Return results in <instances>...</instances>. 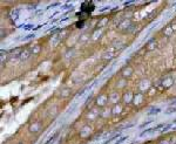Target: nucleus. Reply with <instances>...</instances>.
<instances>
[{
  "label": "nucleus",
  "mask_w": 176,
  "mask_h": 144,
  "mask_svg": "<svg viewBox=\"0 0 176 144\" xmlns=\"http://www.w3.org/2000/svg\"><path fill=\"white\" fill-rule=\"evenodd\" d=\"M41 129H42V124H41V122H34V123L31 125V127H29V131L33 132V134L39 132Z\"/></svg>",
  "instance_id": "f257e3e1"
},
{
  "label": "nucleus",
  "mask_w": 176,
  "mask_h": 144,
  "mask_svg": "<svg viewBox=\"0 0 176 144\" xmlns=\"http://www.w3.org/2000/svg\"><path fill=\"white\" fill-rule=\"evenodd\" d=\"M132 75H133V68L127 67V68H125L122 70V76L123 77H130Z\"/></svg>",
  "instance_id": "f03ea898"
},
{
  "label": "nucleus",
  "mask_w": 176,
  "mask_h": 144,
  "mask_svg": "<svg viewBox=\"0 0 176 144\" xmlns=\"http://www.w3.org/2000/svg\"><path fill=\"white\" fill-rule=\"evenodd\" d=\"M107 101H108L107 95H100V96L98 97V100H96V103H98L99 105H104Z\"/></svg>",
  "instance_id": "7ed1b4c3"
},
{
  "label": "nucleus",
  "mask_w": 176,
  "mask_h": 144,
  "mask_svg": "<svg viewBox=\"0 0 176 144\" xmlns=\"http://www.w3.org/2000/svg\"><path fill=\"white\" fill-rule=\"evenodd\" d=\"M89 134H91V128L85 127V128H83V129H81V131H80V137L86 138V137L89 136Z\"/></svg>",
  "instance_id": "20e7f679"
},
{
  "label": "nucleus",
  "mask_w": 176,
  "mask_h": 144,
  "mask_svg": "<svg viewBox=\"0 0 176 144\" xmlns=\"http://www.w3.org/2000/svg\"><path fill=\"white\" fill-rule=\"evenodd\" d=\"M122 113V105L121 104H115L114 108H113V110H112V114L113 115H119Z\"/></svg>",
  "instance_id": "39448f33"
},
{
  "label": "nucleus",
  "mask_w": 176,
  "mask_h": 144,
  "mask_svg": "<svg viewBox=\"0 0 176 144\" xmlns=\"http://www.w3.org/2000/svg\"><path fill=\"white\" fill-rule=\"evenodd\" d=\"M123 101H125V103H129L130 101H133V94L130 92L125 94V96H123Z\"/></svg>",
  "instance_id": "423d86ee"
},
{
  "label": "nucleus",
  "mask_w": 176,
  "mask_h": 144,
  "mask_svg": "<svg viewBox=\"0 0 176 144\" xmlns=\"http://www.w3.org/2000/svg\"><path fill=\"white\" fill-rule=\"evenodd\" d=\"M109 100H111L112 102H114V103H116V102H117V100H119V95H117V93H116V92H114V93H112V94L109 95Z\"/></svg>",
  "instance_id": "0eeeda50"
},
{
  "label": "nucleus",
  "mask_w": 176,
  "mask_h": 144,
  "mask_svg": "<svg viewBox=\"0 0 176 144\" xmlns=\"http://www.w3.org/2000/svg\"><path fill=\"white\" fill-rule=\"evenodd\" d=\"M31 56V54H29V52L28 50H24V52H21V55H20V59L21 60H26V59H28Z\"/></svg>",
  "instance_id": "6e6552de"
},
{
  "label": "nucleus",
  "mask_w": 176,
  "mask_h": 144,
  "mask_svg": "<svg viewBox=\"0 0 176 144\" xmlns=\"http://www.w3.org/2000/svg\"><path fill=\"white\" fill-rule=\"evenodd\" d=\"M142 98H143V96H142V94H136V96H135V103H141V102H142Z\"/></svg>",
  "instance_id": "1a4fd4ad"
},
{
  "label": "nucleus",
  "mask_w": 176,
  "mask_h": 144,
  "mask_svg": "<svg viewBox=\"0 0 176 144\" xmlns=\"http://www.w3.org/2000/svg\"><path fill=\"white\" fill-rule=\"evenodd\" d=\"M155 47H156V41H154V40H153V41H150V42L148 43L147 49H148V50H151V49H154Z\"/></svg>",
  "instance_id": "9d476101"
},
{
  "label": "nucleus",
  "mask_w": 176,
  "mask_h": 144,
  "mask_svg": "<svg viewBox=\"0 0 176 144\" xmlns=\"http://www.w3.org/2000/svg\"><path fill=\"white\" fill-rule=\"evenodd\" d=\"M161 110L158 109V108H153V109L150 111H148V115H154V114H158Z\"/></svg>",
  "instance_id": "9b49d317"
},
{
  "label": "nucleus",
  "mask_w": 176,
  "mask_h": 144,
  "mask_svg": "<svg viewBox=\"0 0 176 144\" xmlns=\"http://www.w3.org/2000/svg\"><path fill=\"white\" fill-rule=\"evenodd\" d=\"M40 52V46H35L33 49H32V54H38Z\"/></svg>",
  "instance_id": "f8f14e48"
},
{
  "label": "nucleus",
  "mask_w": 176,
  "mask_h": 144,
  "mask_svg": "<svg viewBox=\"0 0 176 144\" xmlns=\"http://www.w3.org/2000/svg\"><path fill=\"white\" fill-rule=\"evenodd\" d=\"M6 56H7V53L6 52H1V63H4L5 62V60H6Z\"/></svg>",
  "instance_id": "ddd939ff"
},
{
  "label": "nucleus",
  "mask_w": 176,
  "mask_h": 144,
  "mask_svg": "<svg viewBox=\"0 0 176 144\" xmlns=\"http://www.w3.org/2000/svg\"><path fill=\"white\" fill-rule=\"evenodd\" d=\"M106 22H107V19H106V18H104L103 20H101V22H99V24H98V26H99V27H102V26H103V24H106Z\"/></svg>",
  "instance_id": "4468645a"
},
{
  "label": "nucleus",
  "mask_w": 176,
  "mask_h": 144,
  "mask_svg": "<svg viewBox=\"0 0 176 144\" xmlns=\"http://www.w3.org/2000/svg\"><path fill=\"white\" fill-rule=\"evenodd\" d=\"M127 138H128V137H121V138H120V141H119V142H116L115 144H121L123 141H125V139H127Z\"/></svg>",
  "instance_id": "2eb2a0df"
},
{
  "label": "nucleus",
  "mask_w": 176,
  "mask_h": 144,
  "mask_svg": "<svg viewBox=\"0 0 176 144\" xmlns=\"http://www.w3.org/2000/svg\"><path fill=\"white\" fill-rule=\"evenodd\" d=\"M160 144H169V141H161Z\"/></svg>",
  "instance_id": "dca6fc26"
},
{
  "label": "nucleus",
  "mask_w": 176,
  "mask_h": 144,
  "mask_svg": "<svg viewBox=\"0 0 176 144\" xmlns=\"http://www.w3.org/2000/svg\"><path fill=\"white\" fill-rule=\"evenodd\" d=\"M19 144H24V143H19Z\"/></svg>",
  "instance_id": "f3484780"
}]
</instances>
